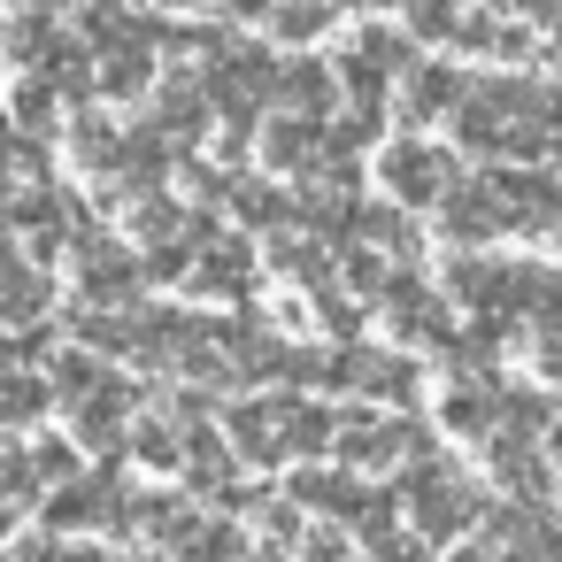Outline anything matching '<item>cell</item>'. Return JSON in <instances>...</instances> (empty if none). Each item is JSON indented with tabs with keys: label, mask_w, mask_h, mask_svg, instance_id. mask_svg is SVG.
Segmentation results:
<instances>
[{
	"label": "cell",
	"mask_w": 562,
	"mask_h": 562,
	"mask_svg": "<svg viewBox=\"0 0 562 562\" xmlns=\"http://www.w3.org/2000/svg\"><path fill=\"white\" fill-rule=\"evenodd\" d=\"M439 170H447L439 155H416V147L393 155V186H401V193H439Z\"/></svg>",
	"instance_id": "obj_1"
}]
</instances>
